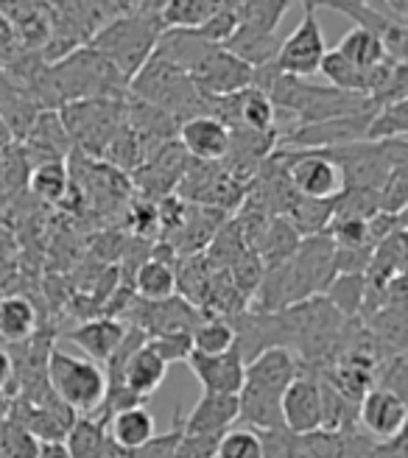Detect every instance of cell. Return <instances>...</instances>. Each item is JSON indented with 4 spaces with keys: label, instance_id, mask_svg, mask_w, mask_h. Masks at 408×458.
Returning <instances> with one entry per match:
<instances>
[{
    "label": "cell",
    "instance_id": "41",
    "mask_svg": "<svg viewBox=\"0 0 408 458\" xmlns=\"http://www.w3.org/2000/svg\"><path fill=\"white\" fill-rule=\"evenodd\" d=\"M370 458H408V453H405V430L400 433V437H395V439L375 442Z\"/></svg>",
    "mask_w": 408,
    "mask_h": 458
},
{
    "label": "cell",
    "instance_id": "39",
    "mask_svg": "<svg viewBox=\"0 0 408 458\" xmlns=\"http://www.w3.org/2000/svg\"><path fill=\"white\" fill-rule=\"evenodd\" d=\"M221 437H185L179 442L176 458H216V447H218Z\"/></svg>",
    "mask_w": 408,
    "mask_h": 458
},
{
    "label": "cell",
    "instance_id": "24",
    "mask_svg": "<svg viewBox=\"0 0 408 458\" xmlns=\"http://www.w3.org/2000/svg\"><path fill=\"white\" fill-rule=\"evenodd\" d=\"M291 6L293 4H288V0H246V4H235L238 29L255 34H277L280 20L288 14Z\"/></svg>",
    "mask_w": 408,
    "mask_h": 458
},
{
    "label": "cell",
    "instance_id": "20",
    "mask_svg": "<svg viewBox=\"0 0 408 458\" xmlns=\"http://www.w3.org/2000/svg\"><path fill=\"white\" fill-rule=\"evenodd\" d=\"M134 300L140 302H166L176 296V271L174 266H166L160 260H143L134 268V285H132Z\"/></svg>",
    "mask_w": 408,
    "mask_h": 458
},
{
    "label": "cell",
    "instance_id": "11",
    "mask_svg": "<svg viewBox=\"0 0 408 458\" xmlns=\"http://www.w3.org/2000/svg\"><path fill=\"white\" fill-rule=\"evenodd\" d=\"M188 154L183 151L176 140L160 146L157 151H151L143 165L134 171V179H138V188L149 196V199H168L174 196V191L179 188V182L185 176L188 168Z\"/></svg>",
    "mask_w": 408,
    "mask_h": 458
},
{
    "label": "cell",
    "instance_id": "21",
    "mask_svg": "<svg viewBox=\"0 0 408 458\" xmlns=\"http://www.w3.org/2000/svg\"><path fill=\"white\" fill-rule=\"evenodd\" d=\"M37 333V308L26 296L0 300V338L9 344H26Z\"/></svg>",
    "mask_w": 408,
    "mask_h": 458
},
{
    "label": "cell",
    "instance_id": "32",
    "mask_svg": "<svg viewBox=\"0 0 408 458\" xmlns=\"http://www.w3.org/2000/svg\"><path fill=\"white\" fill-rule=\"evenodd\" d=\"M216 458H263V445H260L258 430L230 428L218 439Z\"/></svg>",
    "mask_w": 408,
    "mask_h": 458
},
{
    "label": "cell",
    "instance_id": "14",
    "mask_svg": "<svg viewBox=\"0 0 408 458\" xmlns=\"http://www.w3.org/2000/svg\"><path fill=\"white\" fill-rule=\"evenodd\" d=\"M188 369L193 372V377L201 383L204 394H226V397H238L243 388V358L235 350H230L226 355H216V358H204L191 352V358L185 360Z\"/></svg>",
    "mask_w": 408,
    "mask_h": 458
},
{
    "label": "cell",
    "instance_id": "42",
    "mask_svg": "<svg viewBox=\"0 0 408 458\" xmlns=\"http://www.w3.org/2000/svg\"><path fill=\"white\" fill-rule=\"evenodd\" d=\"M14 383V358L0 347V392Z\"/></svg>",
    "mask_w": 408,
    "mask_h": 458
},
{
    "label": "cell",
    "instance_id": "37",
    "mask_svg": "<svg viewBox=\"0 0 408 458\" xmlns=\"http://www.w3.org/2000/svg\"><path fill=\"white\" fill-rule=\"evenodd\" d=\"M179 417H183V411H176V425L168 433H163V437H151L140 450L123 453V458H176L179 442H183V425H179Z\"/></svg>",
    "mask_w": 408,
    "mask_h": 458
},
{
    "label": "cell",
    "instance_id": "5",
    "mask_svg": "<svg viewBox=\"0 0 408 458\" xmlns=\"http://www.w3.org/2000/svg\"><path fill=\"white\" fill-rule=\"evenodd\" d=\"M45 377L54 397L76 417H96L106 397V377L98 363L64 350H51L45 360Z\"/></svg>",
    "mask_w": 408,
    "mask_h": 458
},
{
    "label": "cell",
    "instance_id": "30",
    "mask_svg": "<svg viewBox=\"0 0 408 458\" xmlns=\"http://www.w3.org/2000/svg\"><path fill=\"white\" fill-rule=\"evenodd\" d=\"M29 174L31 168L20 146H0V201H9L22 185H29Z\"/></svg>",
    "mask_w": 408,
    "mask_h": 458
},
{
    "label": "cell",
    "instance_id": "13",
    "mask_svg": "<svg viewBox=\"0 0 408 458\" xmlns=\"http://www.w3.org/2000/svg\"><path fill=\"white\" fill-rule=\"evenodd\" d=\"M176 143L193 163H224L230 151V129L210 114H199V118L179 123Z\"/></svg>",
    "mask_w": 408,
    "mask_h": 458
},
{
    "label": "cell",
    "instance_id": "40",
    "mask_svg": "<svg viewBox=\"0 0 408 458\" xmlns=\"http://www.w3.org/2000/svg\"><path fill=\"white\" fill-rule=\"evenodd\" d=\"M132 226L138 235H154L160 229V213H157V204L151 201H140L132 208Z\"/></svg>",
    "mask_w": 408,
    "mask_h": 458
},
{
    "label": "cell",
    "instance_id": "18",
    "mask_svg": "<svg viewBox=\"0 0 408 458\" xmlns=\"http://www.w3.org/2000/svg\"><path fill=\"white\" fill-rule=\"evenodd\" d=\"M106 433H109L112 447L118 453H134L151 437H157V422L146 405H132V408L115 411V414L106 420Z\"/></svg>",
    "mask_w": 408,
    "mask_h": 458
},
{
    "label": "cell",
    "instance_id": "26",
    "mask_svg": "<svg viewBox=\"0 0 408 458\" xmlns=\"http://www.w3.org/2000/svg\"><path fill=\"white\" fill-rule=\"evenodd\" d=\"M300 233L293 229L285 218H271L268 226H266V235H263V243L258 249V258L263 263V268H275V266H283L293 251L300 246Z\"/></svg>",
    "mask_w": 408,
    "mask_h": 458
},
{
    "label": "cell",
    "instance_id": "15",
    "mask_svg": "<svg viewBox=\"0 0 408 458\" xmlns=\"http://www.w3.org/2000/svg\"><path fill=\"white\" fill-rule=\"evenodd\" d=\"M238 422V397L201 394L199 403L179 417L185 437H224Z\"/></svg>",
    "mask_w": 408,
    "mask_h": 458
},
{
    "label": "cell",
    "instance_id": "9",
    "mask_svg": "<svg viewBox=\"0 0 408 458\" xmlns=\"http://www.w3.org/2000/svg\"><path fill=\"white\" fill-rule=\"evenodd\" d=\"M252 67L243 64L238 56H233L226 48L216 45V48L199 62V67L191 73L193 84L201 96L208 98H230L241 89L252 87Z\"/></svg>",
    "mask_w": 408,
    "mask_h": 458
},
{
    "label": "cell",
    "instance_id": "6",
    "mask_svg": "<svg viewBox=\"0 0 408 458\" xmlns=\"http://www.w3.org/2000/svg\"><path fill=\"white\" fill-rule=\"evenodd\" d=\"M59 121L71 137L73 148L101 157L109 140L126 123L123 98L121 101H76L64 104L59 112Z\"/></svg>",
    "mask_w": 408,
    "mask_h": 458
},
{
    "label": "cell",
    "instance_id": "7",
    "mask_svg": "<svg viewBox=\"0 0 408 458\" xmlns=\"http://www.w3.org/2000/svg\"><path fill=\"white\" fill-rule=\"evenodd\" d=\"M300 6H302V20L297 22V29L280 42L275 67L283 76L308 81L310 76L319 73V64L327 54V45H325L319 17H316V4L305 0Z\"/></svg>",
    "mask_w": 408,
    "mask_h": 458
},
{
    "label": "cell",
    "instance_id": "38",
    "mask_svg": "<svg viewBox=\"0 0 408 458\" xmlns=\"http://www.w3.org/2000/svg\"><path fill=\"white\" fill-rule=\"evenodd\" d=\"M235 29H238L235 4H218L216 14L204 22V26L199 29V34L213 45H226V39L235 34Z\"/></svg>",
    "mask_w": 408,
    "mask_h": 458
},
{
    "label": "cell",
    "instance_id": "31",
    "mask_svg": "<svg viewBox=\"0 0 408 458\" xmlns=\"http://www.w3.org/2000/svg\"><path fill=\"white\" fill-rule=\"evenodd\" d=\"M378 213V191L370 188H344L333 199V218L370 221Z\"/></svg>",
    "mask_w": 408,
    "mask_h": 458
},
{
    "label": "cell",
    "instance_id": "35",
    "mask_svg": "<svg viewBox=\"0 0 408 458\" xmlns=\"http://www.w3.org/2000/svg\"><path fill=\"white\" fill-rule=\"evenodd\" d=\"M146 347L160 358L166 366L171 363H185L193 352L191 333H166V335H151Z\"/></svg>",
    "mask_w": 408,
    "mask_h": 458
},
{
    "label": "cell",
    "instance_id": "8",
    "mask_svg": "<svg viewBox=\"0 0 408 458\" xmlns=\"http://www.w3.org/2000/svg\"><path fill=\"white\" fill-rule=\"evenodd\" d=\"M285 176L297 196L310 201H333L344 191V176L325 151H285L277 148Z\"/></svg>",
    "mask_w": 408,
    "mask_h": 458
},
{
    "label": "cell",
    "instance_id": "10",
    "mask_svg": "<svg viewBox=\"0 0 408 458\" xmlns=\"http://www.w3.org/2000/svg\"><path fill=\"white\" fill-rule=\"evenodd\" d=\"M280 420L293 437H308V433L322 428V394L316 375L302 372L285 388L280 400Z\"/></svg>",
    "mask_w": 408,
    "mask_h": 458
},
{
    "label": "cell",
    "instance_id": "43",
    "mask_svg": "<svg viewBox=\"0 0 408 458\" xmlns=\"http://www.w3.org/2000/svg\"><path fill=\"white\" fill-rule=\"evenodd\" d=\"M37 458H71L64 442H39Z\"/></svg>",
    "mask_w": 408,
    "mask_h": 458
},
{
    "label": "cell",
    "instance_id": "28",
    "mask_svg": "<svg viewBox=\"0 0 408 458\" xmlns=\"http://www.w3.org/2000/svg\"><path fill=\"white\" fill-rule=\"evenodd\" d=\"M71 185H73V179L64 163H42V165L31 168V174H29L31 193L45 204H59L67 193H71Z\"/></svg>",
    "mask_w": 408,
    "mask_h": 458
},
{
    "label": "cell",
    "instance_id": "36",
    "mask_svg": "<svg viewBox=\"0 0 408 458\" xmlns=\"http://www.w3.org/2000/svg\"><path fill=\"white\" fill-rule=\"evenodd\" d=\"M405 204H408V174L403 165L387 182H383V188L378 191V213L403 216Z\"/></svg>",
    "mask_w": 408,
    "mask_h": 458
},
{
    "label": "cell",
    "instance_id": "23",
    "mask_svg": "<svg viewBox=\"0 0 408 458\" xmlns=\"http://www.w3.org/2000/svg\"><path fill=\"white\" fill-rule=\"evenodd\" d=\"M221 0H166L160 6V22L163 29H179V31H199L208 22Z\"/></svg>",
    "mask_w": 408,
    "mask_h": 458
},
{
    "label": "cell",
    "instance_id": "16",
    "mask_svg": "<svg viewBox=\"0 0 408 458\" xmlns=\"http://www.w3.org/2000/svg\"><path fill=\"white\" fill-rule=\"evenodd\" d=\"M305 458H370L375 439H370L361 428L344 430H313L300 437Z\"/></svg>",
    "mask_w": 408,
    "mask_h": 458
},
{
    "label": "cell",
    "instance_id": "1",
    "mask_svg": "<svg viewBox=\"0 0 408 458\" xmlns=\"http://www.w3.org/2000/svg\"><path fill=\"white\" fill-rule=\"evenodd\" d=\"M305 372L302 360L285 347H268L243 366L238 420L255 430H280L283 392Z\"/></svg>",
    "mask_w": 408,
    "mask_h": 458
},
{
    "label": "cell",
    "instance_id": "19",
    "mask_svg": "<svg viewBox=\"0 0 408 458\" xmlns=\"http://www.w3.org/2000/svg\"><path fill=\"white\" fill-rule=\"evenodd\" d=\"M106 420L109 417L104 414L73 420L71 430L64 437V447L71 453V458H109L112 453H118L109 442Z\"/></svg>",
    "mask_w": 408,
    "mask_h": 458
},
{
    "label": "cell",
    "instance_id": "27",
    "mask_svg": "<svg viewBox=\"0 0 408 458\" xmlns=\"http://www.w3.org/2000/svg\"><path fill=\"white\" fill-rule=\"evenodd\" d=\"M191 344H193V352L204 358L226 355L230 350H235L233 322H226V318H201L191 330Z\"/></svg>",
    "mask_w": 408,
    "mask_h": 458
},
{
    "label": "cell",
    "instance_id": "3",
    "mask_svg": "<svg viewBox=\"0 0 408 458\" xmlns=\"http://www.w3.org/2000/svg\"><path fill=\"white\" fill-rule=\"evenodd\" d=\"M48 81L59 106L76 101H121L129 87V81L89 45L48 64Z\"/></svg>",
    "mask_w": 408,
    "mask_h": 458
},
{
    "label": "cell",
    "instance_id": "4",
    "mask_svg": "<svg viewBox=\"0 0 408 458\" xmlns=\"http://www.w3.org/2000/svg\"><path fill=\"white\" fill-rule=\"evenodd\" d=\"M129 96L140 98L157 109L168 112L176 123H183L185 118H199V114H210L213 118V98L201 96L193 79L179 71V67L151 56L138 73L129 81Z\"/></svg>",
    "mask_w": 408,
    "mask_h": 458
},
{
    "label": "cell",
    "instance_id": "34",
    "mask_svg": "<svg viewBox=\"0 0 408 458\" xmlns=\"http://www.w3.org/2000/svg\"><path fill=\"white\" fill-rule=\"evenodd\" d=\"M37 450L39 442L26 428L12 420L0 422V458H37Z\"/></svg>",
    "mask_w": 408,
    "mask_h": 458
},
{
    "label": "cell",
    "instance_id": "33",
    "mask_svg": "<svg viewBox=\"0 0 408 458\" xmlns=\"http://www.w3.org/2000/svg\"><path fill=\"white\" fill-rule=\"evenodd\" d=\"M263 263H260V258L255 255V251H243V255L226 268V274H230V280H233V285L238 288V293L243 296V300L249 302L255 296V291H258V285H260V280H263Z\"/></svg>",
    "mask_w": 408,
    "mask_h": 458
},
{
    "label": "cell",
    "instance_id": "12",
    "mask_svg": "<svg viewBox=\"0 0 408 458\" xmlns=\"http://www.w3.org/2000/svg\"><path fill=\"white\" fill-rule=\"evenodd\" d=\"M405 400L387 392V388H370L358 403V428L375 442L395 439L405 430Z\"/></svg>",
    "mask_w": 408,
    "mask_h": 458
},
{
    "label": "cell",
    "instance_id": "22",
    "mask_svg": "<svg viewBox=\"0 0 408 458\" xmlns=\"http://www.w3.org/2000/svg\"><path fill=\"white\" fill-rule=\"evenodd\" d=\"M333 51H338L347 62L361 67V71H375V67L392 62L387 56V48H383L380 37H375L372 31H364V29H355V26L342 37V42H338Z\"/></svg>",
    "mask_w": 408,
    "mask_h": 458
},
{
    "label": "cell",
    "instance_id": "29",
    "mask_svg": "<svg viewBox=\"0 0 408 458\" xmlns=\"http://www.w3.org/2000/svg\"><path fill=\"white\" fill-rule=\"evenodd\" d=\"M408 131V101L375 106L364 140L370 143H383V140H405Z\"/></svg>",
    "mask_w": 408,
    "mask_h": 458
},
{
    "label": "cell",
    "instance_id": "2",
    "mask_svg": "<svg viewBox=\"0 0 408 458\" xmlns=\"http://www.w3.org/2000/svg\"><path fill=\"white\" fill-rule=\"evenodd\" d=\"M163 4H132L129 12L104 22L87 45L98 51L115 71L132 81V76L154 56L157 39L166 31L160 22Z\"/></svg>",
    "mask_w": 408,
    "mask_h": 458
},
{
    "label": "cell",
    "instance_id": "25",
    "mask_svg": "<svg viewBox=\"0 0 408 458\" xmlns=\"http://www.w3.org/2000/svg\"><path fill=\"white\" fill-rule=\"evenodd\" d=\"M364 300H367V277H355V274H336L325 291V302L342 316L344 322L358 318L361 308H364Z\"/></svg>",
    "mask_w": 408,
    "mask_h": 458
},
{
    "label": "cell",
    "instance_id": "17",
    "mask_svg": "<svg viewBox=\"0 0 408 458\" xmlns=\"http://www.w3.org/2000/svg\"><path fill=\"white\" fill-rule=\"evenodd\" d=\"M126 335V325L115 316H98V318H87L79 327H73L67 333L79 350H84L93 363H106L115 350L121 347V341Z\"/></svg>",
    "mask_w": 408,
    "mask_h": 458
}]
</instances>
